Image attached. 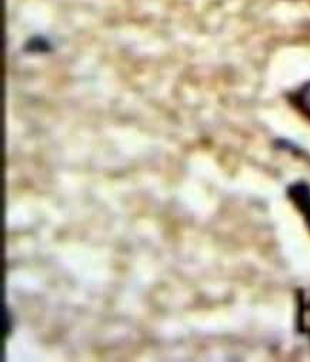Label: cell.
<instances>
[{"mask_svg":"<svg viewBox=\"0 0 310 362\" xmlns=\"http://www.w3.org/2000/svg\"><path fill=\"white\" fill-rule=\"evenodd\" d=\"M287 197L294 204L297 211L303 215L310 229V185L304 182L293 184L287 189Z\"/></svg>","mask_w":310,"mask_h":362,"instance_id":"cell-1","label":"cell"},{"mask_svg":"<svg viewBox=\"0 0 310 362\" xmlns=\"http://www.w3.org/2000/svg\"><path fill=\"white\" fill-rule=\"evenodd\" d=\"M289 100L297 110L310 119V82H306L292 95H289Z\"/></svg>","mask_w":310,"mask_h":362,"instance_id":"cell-2","label":"cell"},{"mask_svg":"<svg viewBox=\"0 0 310 362\" xmlns=\"http://www.w3.org/2000/svg\"><path fill=\"white\" fill-rule=\"evenodd\" d=\"M297 328L302 334L310 335V303H300L297 313Z\"/></svg>","mask_w":310,"mask_h":362,"instance_id":"cell-3","label":"cell"}]
</instances>
